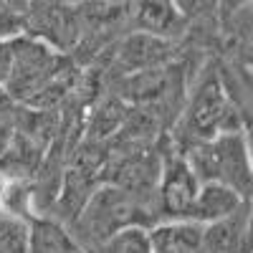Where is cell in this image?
Here are the masks:
<instances>
[{"mask_svg": "<svg viewBox=\"0 0 253 253\" xmlns=\"http://www.w3.org/2000/svg\"><path fill=\"white\" fill-rule=\"evenodd\" d=\"M180 155L200 185L220 182L230 190H236V193H241L243 198H248L251 157H248L246 134H241V132L220 134L215 139L190 144Z\"/></svg>", "mask_w": 253, "mask_h": 253, "instance_id": "1", "label": "cell"}, {"mask_svg": "<svg viewBox=\"0 0 253 253\" xmlns=\"http://www.w3.org/2000/svg\"><path fill=\"white\" fill-rule=\"evenodd\" d=\"M142 210V203L137 200V193H126V190L107 182L96 187L89 195L86 205L79 213V228L84 230V236H89L101 246L104 241H109L114 233L124 228H147L144 220L137 215Z\"/></svg>", "mask_w": 253, "mask_h": 253, "instance_id": "2", "label": "cell"}, {"mask_svg": "<svg viewBox=\"0 0 253 253\" xmlns=\"http://www.w3.org/2000/svg\"><path fill=\"white\" fill-rule=\"evenodd\" d=\"M185 126V134H190L195 142H208L215 139L220 134H230V132H241L236 114L230 109V104L220 89V84L215 76H210L203 86L195 91V96L187 104V114L180 122Z\"/></svg>", "mask_w": 253, "mask_h": 253, "instance_id": "3", "label": "cell"}, {"mask_svg": "<svg viewBox=\"0 0 253 253\" xmlns=\"http://www.w3.org/2000/svg\"><path fill=\"white\" fill-rule=\"evenodd\" d=\"M200 182L180 152H167L160 165V213L167 220H190Z\"/></svg>", "mask_w": 253, "mask_h": 253, "instance_id": "4", "label": "cell"}, {"mask_svg": "<svg viewBox=\"0 0 253 253\" xmlns=\"http://www.w3.org/2000/svg\"><path fill=\"white\" fill-rule=\"evenodd\" d=\"M38 10L23 13V18H33V23H26L28 33H36L33 38H38L41 43H56L58 48H69L79 41V13L69 10L66 5H36ZM53 48V46H51Z\"/></svg>", "mask_w": 253, "mask_h": 253, "instance_id": "5", "label": "cell"}, {"mask_svg": "<svg viewBox=\"0 0 253 253\" xmlns=\"http://www.w3.org/2000/svg\"><path fill=\"white\" fill-rule=\"evenodd\" d=\"M205 253H251V215L248 203L225 220L203 225Z\"/></svg>", "mask_w": 253, "mask_h": 253, "instance_id": "6", "label": "cell"}, {"mask_svg": "<svg viewBox=\"0 0 253 253\" xmlns=\"http://www.w3.org/2000/svg\"><path fill=\"white\" fill-rule=\"evenodd\" d=\"M246 203H248V198H243L236 190H230L220 182H208V185H200V190H198L190 220L198 225L218 223V220H225L233 213H238Z\"/></svg>", "mask_w": 253, "mask_h": 253, "instance_id": "7", "label": "cell"}, {"mask_svg": "<svg viewBox=\"0 0 253 253\" xmlns=\"http://www.w3.org/2000/svg\"><path fill=\"white\" fill-rule=\"evenodd\" d=\"M152 253H205L203 225L193 220H165L150 228Z\"/></svg>", "mask_w": 253, "mask_h": 253, "instance_id": "8", "label": "cell"}, {"mask_svg": "<svg viewBox=\"0 0 253 253\" xmlns=\"http://www.w3.org/2000/svg\"><path fill=\"white\" fill-rule=\"evenodd\" d=\"M167 41H160L155 36H132L126 43L119 48V66H124V74H144L152 71L157 63L165 61Z\"/></svg>", "mask_w": 253, "mask_h": 253, "instance_id": "9", "label": "cell"}, {"mask_svg": "<svg viewBox=\"0 0 253 253\" xmlns=\"http://www.w3.org/2000/svg\"><path fill=\"white\" fill-rule=\"evenodd\" d=\"M28 253H81V246L56 220L33 218L28 220Z\"/></svg>", "mask_w": 253, "mask_h": 253, "instance_id": "10", "label": "cell"}, {"mask_svg": "<svg viewBox=\"0 0 253 253\" xmlns=\"http://www.w3.org/2000/svg\"><path fill=\"white\" fill-rule=\"evenodd\" d=\"M137 23L147 36H165L177 23V10L170 3H142L137 10Z\"/></svg>", "mask_w": 253, "mask_h": 253, "instance_id": "11", "label": "cell"}, {"mask_svg": "<svg viewBox=\"0 0 253 253\" xmlns=\"http://www.w3.org/2000/svg\"><path fill=\"white\" fill-rule=\"evenodd\" d=\"M0 253H28V220L0 210Z\"/></svg>", "mask_w": 253, "mask_h": 253, "instance_id": "12", "label": "cell"}, {"mask_svg": "<svg viewBox=\"0 0 253 253\" xmlns=\"http://www.w3.org/2000/svg\"><path fill=\"white\" fill-rule=\"evenodd\" d=\"M99 253H152L150 248V228H124L114 233L109 241L99 246Z\"/></svg>", "mask_w": 253, "mask_h": 253, "instance_id": "13", "label": "cell"}, {"mask_svg": "<svg viewBox=\"0 0 253 253\" xmlns=\"http://www.w3.org/2000/svg\"><path fill=\"white\" fill-rule=\"evenodd\" d=\"M124 119H126L124 104L117 101V99H107V101H104L101 107L94 112L91 124H89V132H91V137L101 139V137H107V134L117 132L119 126L124 124Z\"/></svg>", "mask_w": 253, "mask_h": 253, "instance_id": "14", "label": "cell"}, {"mask_svg": "<svg viewBox=\"0 0 253 253\" xmlns=\"http://www.w3.org/2000/svg\"><path fill=\"white\" fill-rule=\"evenodd\" d=\"M26 33V20L20 10H8V5H0V41H13Z\"/></svg>", "mask_w": 253, "mask_h": 253, "instance_id": "15", "label": "cell"}, {"mask_svg": "<svg viewBox=\"0 0 253 253\" xmlns=\"http://www.w3.org/2000/svg\"><path fill=\"white\" fill-rule=\"evenodd\" d=\"M15 134H18V126H15L13 117L0 119V162H3V157L10 152V147L15 142Z\"/></svg>", "mask_w": 253, "mask_h": 253, "instance_id": "16", "label": "cell"}]
</instances>
